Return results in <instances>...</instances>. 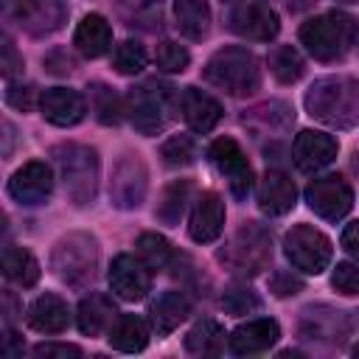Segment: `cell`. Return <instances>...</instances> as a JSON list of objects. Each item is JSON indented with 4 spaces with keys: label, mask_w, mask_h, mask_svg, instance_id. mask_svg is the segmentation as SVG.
<instances>
[{
    "label": "cell",
    "mask_w": 359,
    "mask_h": 359,
    "mask_svg": "<svg viewBox=\"0 0 359 359\" xmlns=\"http://www.w3.org/2000/svg\"><path fill=\"white\" fill-rule=\"evenodd\" d=\"M306 109L311 118L348 129L359 121V81L351 76H325L306 93Z\"/></svg>",
    "instance_id": "cell-1"
},
{
    "label": "cell",
    "mask_w": 359,
    "mask_h": 359,
    "mask_svg": "<svg viewBox=\"0 0 359 359\" xmlns=\"http://www.w3.org/2000/svg\"><path fill=\"white\" fill-rule=\"evenodd\" d=\"M356 34H359V25L345 11L320 14L300 25V42L320 62H334V59L345 56L348 48L353 45Z\"/></svg>",
    "instance_id": "cell-2"
},
{
    "label": "cell",
    "mask_w": 359,
    "mask_h": 359,
    "mask_svg": "<svg viewBox=\"0 0 359 359\" xmlns=\"http://www.w3.org/2000/svg\"><path fill=\"white\" fill-rule=\"evenodd\" d=\"M205 81L230 95H250L261 84V67L247 48H224L208 59Z\"/></svg>",
    "instance_id": "cell-3"
},
{
    "label": "cell",
    "mask_w": 359,
    "mask_h": 359,
    "mask_svg": "<svg viewBox=\"0 0 359 359\" xmlns=\"http://www.w3.org/2000/svg\"><path fill=\"white\" fill-rule=\"evenodd\" d=\"M53 157H56V165L62 171V182H65V191L70 194V199L76 205L93 202L95 188H98L95 151L87 146H79V143H67V146H59L53 151Z\"/></svg>",
    "instance_id": "cell-4"
},
{
    "label": "cell",
    "mask_w": 359,
    "mask_h": 359,
    "mask_svg": "<svg viewBox=\"0 0 359 359\" xmlns=\"http://www.w3.org/2000/svg\"><path fill=\"white\" fill-rule=\"evenodd\" d=\"M269 258H272V238L255 222H250L238 233H233L227 247L219 252V261L227 264L238 275H258L261 269H266Z\"/></svg>",
    "instance_id": "cell-5"
},
{
    "label": "cell",
    "mask_w": 359,
    "mask_h": 359,
    "mask_svg": "<svg viewBox=\"0 0 359 359\" xmlns=\"http://www.w3.org/2000/svg\"><path fill=\"white\" fill-rule=\"evenodd\" d=\"M95 261H98V247H95V238L87 233L65 236L50 255L56 275L70 286H84L95 272Z\"/></svg>",
    "instance_id": "cell-6"
},
{
    "label": "cell",
    "mask_w": 359,
    "mask_h": 359,
    "mask_svg": "<svg viewBox=\"0 0 359 359\" xmlns=\"http://www.w3.org/2000/svg\"><path fill=\"white\" fill-rule=\"evenodd\" d=\"M168 104H171V87L163 84H140L126 95L129 121L143 135H157L168 123Z\"/></svg>",
    "instance_id": "cell-7"
},
{
    "label": "cell",
    "mask_w": 359,
    "mask_h": 359,
    "mask_svg": "<svg viewBox=\"0 0 359 359\" xmlns=\"http://www.w3.org/2000/svg\"><path fill=\"white\" fill-rule=\"evenodd\" d=\"M283 247H286V258L300 272L320 275L331 264V238L311 224L292 227L283 238Z\"/></svg>",
    "instance_id": "cell-8"
},
{
    "label": "cell",
    "mask_w": 359,
    "mask_h": 359,
    "mask_svg": "<svg viewBox=\"0 0 359 359\" xmlns=\"http://www.w3.org/2000/svg\"><path fill=\"white\" fill-rule=\"evenodd\" d=\"M3 14L17 28L39 36V34H50L62 25L65 6H62V0H3Z\"/></svg>",
    "instance_id": "cell-9"
},
{
    "label": "cell",
    "mask_w": 359,
    "mask_h": 359,
    "mask_svg": "<svg viewBox=\"0 0 359 359\" xmlns=\"http://www.w3.org/2000/svg\"><path fill=\"white\" fill-rule=\"evenodd\" d=\"M306 202L320 219L339 222L353 208V191L342 177L328 174V177H317L306 185Z\"/></svg>",
    "instance_id": "cell-10"
},
{
    "label": "cell",
    "mask_w": 359,
    "mask_h": 359,
    "mask_svg": "<svg viewBox=\"0 0 359 359\" xmlns=\"http://www.w3.org/2000/svg\"><path fill=\"white\" fill-rule=\"evenodd\" d=\"M210 160L219 168V174L227 180L230 194L236 199H247V194L252 191V168L241 151V146L233 137H216L210 143Z\"/></svg>",
    "instance_id": "cell-11"
},
{
    "label": "cell",
    "mask_w": 359,
    "mask_h": 359,
    "mask_svg": "<svg viewBox=\"0 0 359 359\" xmlns=\"http://www.w3.org/2000/svg\"><path fill=\"white\" fill-rule=\"evenodd\" d=\"M109 286L112 292L126 300V303H135V300H143L151 289V275H149V266L129 255V252H121L112 258V266H109Z\"/></svg>",
    "instance_id": "cell-12"
},
{
    "label": "cell",
    "mask_w": 359,
    "mask_h": 359,
    "mask_svg": "<svg viewBox=\"0 0 359 359\" xmlns=\"http://www.w3.org/2000/svg\"><path fill=\"white\" fill-rule=\"evenodd\" d=\"M230 28L244 36V39H252V42H269L278 28H280V20L278 14L266 6V3H258V0H250V3H238L230 14Z\"/></svg>",
    "instance_id": "cell-13"
},
{
    "label": "cell",
    "mask_w": 359,
    "mask_h": 359,
    "mask_svg": "<svg viewBox=\"0 0 359 359\" xmlns=\"http://www.w3.org/2000/svg\"><path fill=\"white\" fill-rule=\"evenodd\" d=\"M53 191V174L42 160H31L8 180V194L20 205H42Z\"/></svg>",
    "instance_id": "cell-14"
},
{
    "label": "cell",
    "mask_w": 359,
    "mask_h": 359,
    "mask_svg": "<svg viewBox=\"0 0 359 359\" xmlns=\"http://www.w3.org/2000/svg\"><path fill=\"white\" fill-rule=\"evenodd\" d=\"M339 151V143L325 135V132H314V129H306L294 137V146H292V157H294V165L306 174H314L325 165L334 163Z\"/></svg>",
    "instance_id": "cell-15"
},
{
    "label": "cell",
    "mask_w": 359,
    "mask_h": 359,
    "mask_svg": "<svg viewBox=\"0 0 359 359\" xmlns=\"http://www.w3.org/2000/svg\"><path fill=\"white\" fill-rule=\"evenodd\" d=\"M224 230V202L216 191H205L199 194V199L194 202L191 219H188V236L199 244L216 241Z\"/></svg>",
    "instance_id": "cell-16"
},
{
    "label": "cell",
    "mask_w": 359,
    "mask_h": 359,
    "mask_svg": "<svg viewBox=\"0 0 359 359\" xmlns=\"http://www.w3.org/2000/svg\"><path fill=\"white\" fill-rule=\"evenodd\" d=\"M39 109L53 126H76L87 112V101L70 87H50L39 95Z\"/></svg>",
    "instance_id": "cell-17"
},
{
    "label": "cell",
    "mask_w": 359,
    "mask_h": 359,
    "mask_svg": "<svg viewBox=\"0 0 359 359\" xmlns=\"http://www.w3.org/2000/svg\"><path fill=\"white\" fill-rule=\"evenodd\" d=\"M280 337V328L275 320L269 317H258V320H247L241 323L230 337H227V348L238 356H252V353H264L269 351Z\"/></svg>",
    "instance_id": "cell-18"
},
{
    "label": "cell",
    "mask_w": 359,
    "mask_h": 359,
    "mask_svg": "<svg viewBox=\"0 0 359 359\" xmlns=\"http://www.w3.org/2000/svg\"><path fill=\"white\" fill-rule=\"evenodd\" d=\"M109 194H112L118 208H137L143 202V196H146V165L135 154H126L118 163Z\"/></svg>",
    "instance_id": "cell-19"
},
{
    "label": "cell",
    "mask_w": 359,
    "mask_h": 359,
    "mask_svg": "<svg viewBox=\"0 0 359 359\" xmlns=\"http://www.w3.org/2000/svg\"><path fill=\"white\" fill-rule=\"evenodd\" d=\"M180 109H182V118L185 123L194 129V132H210L219 121H222V104L196 90V87H185L182 95H180Z\"/></svg>",
    "instance_id": "cell-20"
},
{
    "label": "cell",
    "mask_w": 359,
    "mask_h": 359,
    "mask_svg": "<svg viewBox=\"0 0 359 359\" xmlns=\"http://www.w3.org/2000/svg\"><path fill=\"white\" fill-rule=\"evenodd\" d=\"M294 182L283 171H266L258 185V205L269 216H283L294 208Z\"/></svg>",
    "instance_id": "cell-21"
},
{
    "label": "cell",
    "mask_w": 359,
    "mask_h": 359,
    "mask_svg": "<svg viewBox=\"0 0 359 359\" xmlns=\"http://www.w3.org/2000/svg\"><path fill=\"white\" fill-rule=\"evenodd\" d=\"M188 314H191V300L185 292H163L149 309V323L157 337H168L174 328H180V323Z\"/></svg>",
    "instance_id": "cell-22"
},
{
    "label": "cell",
    "mask_w": 359,
    "mask_h": 359,
    "mask_svg": "<svg viewBox=\"0 0 359 359\" xmlns=\"http://www.w3.org/2000/svg\"><path fill=\"white\" fill-rule=\"evenodd\" d=\"M25 320L39 334H62L70 323V311H67V303L59 294H39L28 306Z\"/></svg>",
    "instance_id": "cell-23"
},
{
    "label": "cell",
    "mask_w": 359,
    "mask_h": 359,
    "mask_svg": "<svg viewBox=\"0 0 359 359\" xmlns=\"http://www.w3.org/2000/svg\"><path fill=\"white\" fill-rule=\"evenodd\" d=\"M73 45H76L79 53L87 56V59L104 56V53L112 48V28H109V22H107L101 14H87V17L79 22L76 34H73Z\"/></svg>",
    "instance_id": "cell-24"
},
{
    "label": "cell",
    "mask_w": 359,
    "mask_h": 359,
    "mask_svg": "<svg viewBox=\"0 0 359 359\" xmlns=\"http://www.w3.org/2000/svg\"><path fill=\"white\" fill-rule=\"evenodd\" d=\"M109 345L123 353H137L149 345V323L140 314H118L109 325Z\"/></svg>",
    "instance_id": "cell-25"
},
{
    "label": "cell",
    "mask_w": 359,
    "mask_h": 359,
    "mask_svg": "<svg viewBox=\"0 0 359 359\" xmlns=\"http://www.w3.org/2000/svg\"><path fill=\"white\" fill-rule=\"evenodd\" d=\"M115 306L107 294L90 292L81 303H79V328L87 337H98L101 331H109V325L115 323Z\"/></svg>",
    "instance_id": "cell-26"
},
{
    "label": "cell",
    "mask_w": 359,
    "mask_h": 359,
    "mask_svg": "<svg viewBox=\"0 0 359 359\" xmlns=\"http://www.w3.org/2000/svg\"><path fill=\"white\" fill-rule=\"evenodd\" d=\"M177 28L188 39H202L210 28V6L208 0H174Z\"/></svg>",
    "instance_id": "cell-27"
},
{
    "label": "cell",
    "mask_w": 359,
    "mask_h": 359,
    "mask_svg": "<svg viewBox=\"0 0 359 359\" xmlns=\"http://www.w3.org/2000/svg\"><path fill=\"white\" fill-rule=\"evenodd\" d=\"M3 275L20 286H34L39 280V261L22 247L3 250Z\"/></svg>",
    "instance_id": "cell-28"
},
{
    "label": "cell",
    "mask_w": 359,
    "mask_h": 359,
    "mask_svg": "<svg viewBox=\"0 0 359 359\" xmlns=\"http://www.w3.org/2000/svg\"><path fill=\"white\" fill-rule=\"evenodd\" d=\"M224 348V328L216 320H199L188 334H185V351L210 356Z\"/></svg>",
    "instance_id": "cell-29"
},
{
    "label": "cell",
    "mask_w": 359,
    "mask_h": 359,
    "mask_svg": "<svg viewBox=\"0 0 359 359\" xmlns=\"http://www.w3.org/2000/svg\"><path fill=\"white\" fill-rule=\"evenodd\" d=\"M188 196H191V182H188V180H174V182L163 191V196H160V202H157L154 216H157L163 224L174 227V224L180 222L182 210H185Z\"/></svg>",
    "instance_id": "cell-30"
},
{
    "label": "cell",
    "mask_w": 359,
    "mask_h": 359,
    "mask_svg": "<svg viewBox=\"0 0 359 359\" xmlns=\"http://www.w3.org/2000/svg\"><path fill=\"white\" fill-rule=\"evenodd\" d=\"M135 250H137V258H140L149 269H165V266L171 264V258H174V250H171L168 238L160 236V233H143V236L137 238Z\"/></svg>",
    "instance_id": "cell-31"
},
{
    "label": "cell",
    "mask_w": 359,
    "mask_h": 359,
    "mask_svg": "<svg viewBox=\"0 0 359 359\" xmlns=\"http://www.w3.org/2000/svg\"><path fill=\"white\" fill-rule=\"evenodd\" d=\"M269 70L278 81L283 84H292L303 76L306 65H303V56L292 48V45H278L272 53H269Z\"/></svg>",
    "instance_id": "cell-32"
},
{
    "label": "cell",
    "mask_w": 359,
    "mask_h": 359,
    "mask_svg": "<svg viewBox=\"0 0 359 359\" xmlns=\"http://www.w3.org/2000/svg\"><path fill=\"white\" fill-rule=\"evenodd\" d=\"M146 62H149V53H146V48H143L140 42L126 39V42L115 45L112 65H115V70H118L121 76H135V73H140V70L146 67Z\"/></svg>",
    "instance_id": "cell-33"
},
{
    "label": "cell",
    "mask_w": 359,
    "mask_h": 359,
    "mask_svg": "<svg viewBox=\"0 0 359 359\" xmlns=\"http://www.w3.org/2000/svg\"><path fill=\"white\" fill-rule=\"evenodd\" d=\"M160 157L168 165H188L196 157V143L191 135H174L160 146Z\"/></svg>",
    "instance_id": "cell-34"
},
{
    "label": "cell",
    "mask_w": 359,
    "mask_h": 359,
    "mask_svg": "<svg viewBox=\"0 0 359 359\" xmlns=\"http://www.w3.org/2000/svg\"><path fill=\"white\" fill-rule=\"evenodd\" d=\"M93 109H95L98 121L109 126V123H118V121H121L123 104H121V98H118V95H115L109 87L95 84V87H93Z\"/></svg>",
    "instance_id": "cell-35"
},
{
    "label": "cell",
    "mask_w": 359,
    "mask_h": 359,
    "mask_svg": "<svg viewBox=\"0 0 359 359\" xmlns=\"http://www.w3.org/2000/svg\"><path fill=\"white\" fill-rule=\"evenodd\" d=\"M154 62H157V67H160L163 73H182V70L188 67V62H191V53H188L180 42L165 39V42L157 45Z\"/></svg>",
    "instance_id": "cell-36"
},
{
    "label": "cell",
    "mask_w": 359,
    "mask_h": 359,
    "mask_svg": "<svg viewBox=\"0 0 359 359\" xmlns=\"http://www.w3.org/2000/svg\"><path fill=\"white\" fill-rule=\"evenodd\" d=\"M222 306H224V311H230V314H250V311H255V309L261 306V300H258L250 289L233 286V289H227V292L222 294Z\"/></svg>",
    "instance_id": "cell-37"
},
{
    "label": "cell",
    "mask_w": 359,
    "mask_h": 359,
    "mask_svg": "<svg viewBox=\"0 0 359 359\" xmlns=\"http://www.w3.org/2000/svg\"><path fill=\"white\" fill-rule=\"evenodd\" d=\"M331 283L342 294H359V264H351V261L337 264V269L331 275Z\"/></svg>",
    "instance_id": "cell-38"
},
{
    "label": "cell",
    "mask_w": 359,
    "mask_h": 359,
    "mask_svg": "<svg viewBox=\"0 0 359 359\" xmlns=\"http://www.w3.org/2000/svg\"><path fill=\"white\" fill-rule=\"evenodd\" d=\"M300 289H303V280H300V278H294L292 272H278V275L272 278V292H275L278 297L294 294V292H300Z\"/></svg>",
    "instance_id": "cell-39"
},
{
    "label": "cell",
    "mask_w": 359,
    "mask_h": 359,
    "mask_svg": "<svg viewBox=\"0 0 359 359\" xmlns=\"http://www.w3.org/2000/svg\"><path fill=\"white\" fill-rule=\"evenodd\" d=\"M36 356H81L79 345H65V342H42L34 348Z\"/></svg>",
    "instance_id": "cell-40"
},
{
    "label": "cell",
    "mask_w": 359,
    "mask_h": 359,
    "mask_svg": "<svg viewBox=\"0 0 359 359\" xmlns=\"http://www.w3.org/2000/svg\"><path fill=\"white\" fill-rule=\"evenodd\" d=\"M22 70V59L17 56L14 50V42L11 39H3V76L6 79H14V73Z\"/></svg>",
    "instance_id": "cell-41"
},
{
    "label": "cell",
    "mask_w": 359,
    "mask_h": 359,
    "mask_svg": "<svg viewBox=\"0 0 359 359\" xmlns=\"http://www.w3.org/2000/svg\"><path fill=\"white\" fill-rule=\"evenodd\" d=\"M6 101L14 109H31L34 107V87H8L6 90Z\"/></svg>",
    "instance_id": "cell-42"
},
{
    "label": "cell",
    "mask_w": 359,
    "mask_h": 359,
    "mask_svg": "<svg viewBox=\"0 0 359 359\" xmlns=\"http://www.w3.org/2000/svg\"><path fill=\"white\" fill-rule=\"evenodd\" d=\"M342 247H345L353 258H359V222H353V224H348V227L342 230Z\"/></svg>",
    "instance_id": "cell-43"
},
{
    "label": "cell",
    "mask_w": 359,
    "mask_h": 359,
    "mask_svg": "<svg viewBox=\"0 0 359 359\" xmlns=\"http://www.w3.org/2000/svg\"><path fill=\"white\" fill-rule=\"evenodd\" d=\"M353 353H356V356H359V345H356V348H353Z\"/></svg>",
    "instance_id": "cell-44"
},
{
    "label": "cell",
    "mask_w": 359,
    "mask_h": 359,
    "mask_svg": "<svg viewBox=\"0 0 359 359\" xmlns=\"http://www.w3.org/2000/svg\"><path fill=\"white\" fill-rule=\"evenodd\" d=\"M339 3H353V0H339Z\"/></svg>",
    "instance_id": "cell-45"
}]
</instances>
